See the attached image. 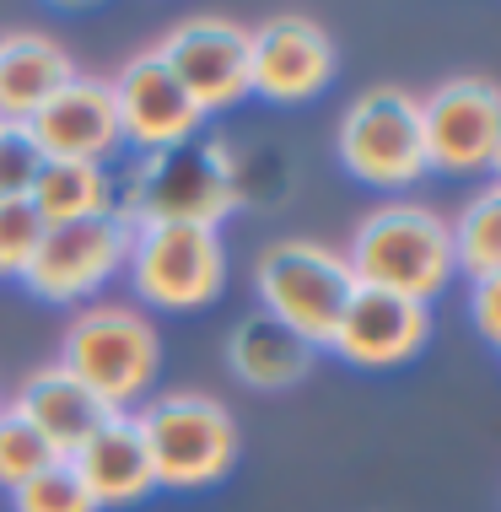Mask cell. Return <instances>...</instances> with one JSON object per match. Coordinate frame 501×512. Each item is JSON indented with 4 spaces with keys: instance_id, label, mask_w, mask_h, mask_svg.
Here are the masks:
<instances>
[{
    "instance_id": "obj_1",
    "label": "cell",
    "mask_w": 501,
    "mask_h": 512,
    "mask_svg": "<svg viewBox=\"0 0 501 512\" xmlns=\"http://www.w3.org/2000/svg\"><path fill=\"white\" fill-rule=\"evenodd\" d=\"M345 265H351L356 286L394 292L410 302H431L458 275L448 221L426 205H378L356 227Z\"/></svg>"
},
{
    "instance_id": "obj_2",
    "label": "cell",
    "mask_w": 501,
    "mask_h": 512,
    "mask_svg": "<svg viewBox=\"0 0 501 512\" xmlns=\"http://www.w3.org/2000/svg\"><path fill=\"white\" fill-rule=\"evenodd\" d=\"M238 211V173L227 146L184 141L173 151H151L135 168L130 211H119L130 227H216Z\"/></svg>"
},
{
    "instance_id": "obj_3",
    "label": "cell",
    "mask_w": 501,
    "mask_h": 512,
    "mask_svg": "<svg viewBox=\"0 0 501 512\" xmlns=\"http://www.w3.org/2000/svg\"><path fill=\"white\" fill-rule=\"evenodd\" d=\"M157 362H162V345L151 318L124 308V302L81 308L60 340V367L87 383L108 410H130L135 399H146Z\"/></svg>"
},
{
    "instance_id": "obj_4",
    "label": "cell",
    "mask_w": 501,
    "mask_h": 512,
    "mask_svg": "<svg viewBox=\"0 0 501 512\" xmlns=\"http://www.w3.org/2000/svg\"><path fill=\"white\" fill-rule=\"evenodd\" d=\"M254 286L264 313L281 318L286 329H297L313 351L334 340V329H340V318L356 297V275L345 265V254L308 238H286L264 248Z\"/></svg>"
},
{
    "instance_id": "obj_5",
    "label": "cell",
    "mask_w": 501,
    "mask_h": 512,
    "mask_svg": "<svg viewBox=\"0 0 501 512\" xmlns=\"http://www.w3.org/2000/svg\"><path fill=\"white\" fill-rule=\"evenodd\" d=\"M135 426L146 437L157 486L200 491L227 475L238 459V426H232L227 405L211 394H157L146 399V410H135Z\"/></svg>"
},
{
    "instance_id": "obj_6",
    "label": "cell",
    "mask_w": 501,
    "mask_h": 512,
    "mask_svg": "<svg viewBox=\"0 0 501 512\" xmlns=\"http://www.w3.org/2000/svg\"><path fill=\"white\" fill-rule=\"evenodd\" d=\"M340 162L345 173L372 189H405L426 173L421 98L405 87H372L340 119Z\"/></svg>"
},
{
    "instance_id": "obj_7",
    "label": "cell",
    "mask_w": 501,
    "mask_h": 512,
    "mask_svg": "<svg viewBox=\"0 0 501 512\" xmlns=\"http://www.w3.org/2000/svg\"><path fill=\"white\" fill-rule=\"evenodd\" d=\"M130 270L135 292L151 308H205L221 292L227 275V248L216 227H135L130 238Z\"/></svg>"
},
{
    "instance_id": "obj_8",
    "label": "cell",
    "mask_w": 501,
    "mask_h": 512,
    "mask_svg": "<svg viewBox=\"0 0 501 512\" xmlns=\"http://www.w3.org/2000/svg\"><path fill=\"white\" fill-rule=\"evenodd\" d=\"M157 60L178 76V87L200 103V114L232 108L254 92V49L248 27L232 17H189L157 44Z\"/></svg>"
},
{
    "instance_id": "obj_9",
    "label": "cell",
    "mask_w": 501,
    "mask_h": 512,
    "mask_svg": "<svg viewBox=\"0 0 501 512\" xmlns=\"http://www.w3.org/2000/svg\"><path fill=\"white\" fill-rule=\"evenodd\" d=\"M130 238H135V227L119 211L49 227L38 254H33V265L22 275L27 292L44 297V302H76V297L97 292L130 259Z\"/></svg>"
},
{
    "instance_id": "obj_10",
    "label": "cell",
    "mask_w": 501,
    "mask_h": 512,
    "mask_svg": "<svg viewBox=\"0 0 501 512\" xmlns=\"http://www.w3.org/2000/svg\"><path fill=\"white\" fill-rule=\"evenodd\" d=\"M421 135L426 168L475 173L491 168V151L501 141V87L485 76H453L421 98Z\"/></svg>"
},
{
    "instance_id": "obj_11",
    "label": "cell",
    "mask_w": 501,
    "mask_h": 512,
    "mask_svg": "<svg viewBox=\"0 0 501 512\" xmlns=\"http://www.w3.org/2000/svg\"><path fill=\"white\" fill-rule=\"evenodd\" d=\"M114 92V114H119V135L130 146H141L146 157L151 151H173L194 141V130L205 124L200 103L178 87V76L157 60V49L124 60V71L108 81Z\"/></svg>"
},
{
    "instance_id": "obj_12",
    "label": "cell",
    "mask_w": 501,
    "mask_h": 512,
    "mask_svg": "<svg viewBox=\"0 0 501 512\" xmlns=\"http://www.w3.org/2000/svg\"><path fill=\"white\" fill-rule=\"evenodd\" d=\"M248 49H254V92L270 103H308L334 76V38L302 11L270 17L259 33H248Z\"/></svg>"
},
{
    "instance_id": "obj_13",
    "label": "cell",
    "mask_w": 501,
    "mask_h": 512,
    "mask_svg": "<svg viewBox=\"0 0 501 512\" xmlns=\"http://www.w3.org/2000/svg\"><path fill=\"white\" fill-rule=\"evenodd\" d=\"M426 335H431L426 302H410V297H394V292L356 286V297H351V308H345L340 329H334L329 351H340L351 367L383 372V367L410 362V356L426 345Z\"/></svg>"
},
{
    "instance_id": "obj_14",
    "label": "cell",
    "mask_w": 501,
    "mask_h": 512,
    "mask_svg": "<svg viewBox=\"0 0 501 512\" xmlns=\"http://www.w3.org/2000/svg\"><path fill=\"white\" fill-rule=\"evenodd\" d=\"M38 151L49 162H97L114 151L124 135H119V114H114V92L108 81H92V76H76L65 81L54 98L27 119Z\"/></svg>"
},
{
    "instance_id": "obj_15",
    "label": "cell",
    "mask_w": 501,
    "mask_h": 512,
    "mask_svg": "<svg viewBox=\"0 0 501 512\" xmlns=\"http://www.w3.org/2000/svg\"><path fill=\"white\" fill-rule=\"evenodd\" d=\"M71 469L81 475L87 496L103 507H130L141 502L146 491H157V475H151V453H146V437L135 426L130 410H119L114 421H103L97 432L71 453Z\"/></svg>"
},
{
    "instance_id": "obj_16",
    "label": "cell",
    "mask_w": 501,
    "mask_h": 512,
    "mask_svg": "<svg viewBox=\"0 0 501 512\" xmlns=\"http://www.w3.org/2000/svg\"><path fill=\"white\" fill-rule=\"evenodd\" d=\"M11 410L27 415V421L44 432V442H49L54 453H60V459H71V453L97 432V426L119 415V410H108L81 378H71L65 367L33 372V378H27L22 389H17V399H11Z\"/></svg>"
},
{
    "instance_id": "obj_17",
    "label": "cell",
    "mask_w": 501,
    "mask_h": 512,
    "mask_svg": "<svg viewBox=\"0 0 501 512\" xmlns=\"http://www.w3.org/2000/svg\"><path fill=\"white\" fill-rule=\"evenodd\" d=\"M65 81L76 65L49 33H0V124H27Z\"/></svg>"
},
{
    "instance_id": "obj_18",
    "label": "cell",
    "mask_w": 501,
    "mask_h": 512,
    "mask_svg": "<svg viewBox=\"0 0 501 512\" xmlns=\"http://www.w3.org/2000/svg\"><path fill=\"white\" fill-rule=\"evenodd\" d=\"M227 362L238 372L243 383H254V389H291L297 378H308L313 367V345L297 335V329H286L281 318L270 313H248L238 329H232L227 340Z\"/></svg>"
},
{
    "instance_id": "obj_19",
    "label": "cell",
    "mask_w": 501,
    "mask_h": 512,
    "mask_svg": "<svg viewBox=\"0 0 501 512\" xmlns=\"http://www.w3.org/2000/svg\"><path fill=\"white\" fill-rule=\"evenodd\" d=\"M27 205L44 216V227H65V221L108 216L114 211V189H108V173L97 162H44Z\"/></svg>"
},
{
    "instance_id": "obj_20",
    "label": "cell",
    "mask_w": 501,
    "mask_h": 512,
    "mask_svg": "<svg viewBox=\"0 0 501 512\" xmlns=\"http://www.w3.org/2000/svg\"><path fill=\"white\" fill-rule=\"evenodd\" d=\"M448 232H453V265L469 281L496 275L501 270V184H491L485 195L469 200Z\"/></svg>"
},
{
    "instance_id": "obj_21",
    "label": "cell",
    "mask_w": 501,
    "mask_h": 512,
    "mask_svg": "<svg viewBox=\"0 0 501 512\" xmlns=\"http://www.w3.org/2000/svg\"><path fill=\"white\" fill-rule=\"evenodd\" d=\"M54 459H60V453L44 442V432L11 405H0V486L17 491L22 480H33L38 469H49Z\"/></svg>"
},
{
    "instance_id": "obj_22",
    "label": "cell",
    "mask_w": 501,
    "mask_h": 512,
    "mask_svg": "<svg viewBox=\"0 0 501 512\" xmlns=\"http://www.w3.org/2000/svg\"><path fill=\"white\" fill-rule=\"evenodd\" d=\"M11 507L17 512H97V502L87 496L71 459H54L49 469H38L33 480H22V486L11 491Z\"/></svg>"
},
{
    "instance_id": "obj_23",
    "label": "cell",
    "mask_w": 501,
    "mask_h": 512,
    "mask_svg": "<svg viewBox=\"0 0 501 512\" xmlns=\"http://www.w3.org/2000/svg\"><path fill=\"white\" fill-rule=\"evenodd\" d=\"M44 162L49 157L38 151V141H33V130H27V124H0V205L33 195Z\"/></svg>"
},
{
    "instance_id": "obj_24",
    "label": "cell",
    "mask_w": 501,
    "mask_h": 512,
    "mask_svg": "<svg viewBox=\"0 0 501 512\" xmlns=\"http://www.w3.org/2000/svg\"><path fill=\"white\" fill-rule=\"evenodd\" d=\"M44 232H49L44 216L27 200L0 205V281H22L33 254H38V243H44Z\"/></svg>"
},
{
    "instance_id": "obj_25",
    "label": "cell",
    "mask_w": 501,
    "mask_h": 512,
    "mask_svg": "<svg viewBox=\"0 0 501 512\" xmlns=\"http://www.w3.org/2000/svg\"><path fill=\"white\" fill-rule=\"evenodd\" d=\"M469 313H475L480 335L491 340V345H501V270L475 281V292H469Z\"/></svg>"
},
{
    "instance_id": "obj_26",
    "label": "cell",
    "mask_w": 501,
    "mask_h": 512,
    "mask_svg": "<svg viewBox=\"0 0 501 512\" xmlns=\"http://www.w3.org/2000/svg\"><path fill=\"white\" fill-rule=\"evenodd\" d=\"M491 173H496V184H501V141H496V151H491Z\"/></svg>"
}]
</instances>
